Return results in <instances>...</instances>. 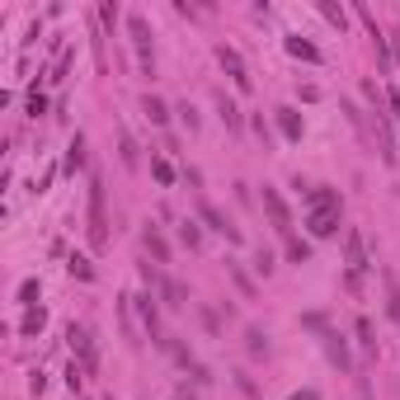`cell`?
I'll return each mask as SVG.
<instances>
[{
    "label": "cell",
    "mask_w": 400,
    "mask_h": 400,
    "mask_svg": "<svg viewBox=\"0 0 400 400\" xmlns=\"http://www.w3.org/2000/svg\"><path fill=\"white\" fill-rule=\"evenodd\" d=\"M90 245L104 250L108 245V217H104V179H90Z\"/></svg>",
    "instance_id": "obj_1"
},
{
    "label": "cell",
    "mask_w": 400,
    "mask_h": 400,
    "mask_svg": "<svg viewBox=\"0 0 400 400\" xmlns=\"http://www.w3.org/2000/svg\"><path fill=\"white\" fill-rule=\"evenodd\" d=\"M127 33H132V43H137V62L146 76H155V57H151V29H146V19L132 15L127 19Z\"/></svg>",
    "instance_id": "obj_2"
},
{
    "label": "cell",
    "mask_w": 400,
    "mask_h": 400,
    "mask_svg": "<svg viewBox=\"0 0 400 400\" xmlns=\"http://www.w3.org/2000/svg\"><path fill=\"white\" fill-rule=\"evenodd\" d=\"M264 212H269V221H273V231L283 240H292V212H288V202L278 198V188H264Z\"/></svg>",
    "instance_id": "obj_3"
},
{
    "label": "cell",
    "mask_w": 400,
    "mask_h": 400,
    "mask_svg": "<svg viewBox=\"0 0 400 400\" xmlns=\"http://www.w3.org/2000/svg\"><path fill=\"white\" fill-rule=\"evenodd\" d=\"M344 264H349V273H363V269H372L368 264V240H363V231H344Z\"/></svg>",
    "instance_id": "obj_4"
},
{
    "label": "cell",
    "mask_w": 400,
    "mask_h": 400,
    "mask_svg": "<svg viewBox=\"0 0 400 400\" xmlns=\"http://www.w3.org/2000/svg\"><path fill=\"white\" fill-rule=\"evenodd\" d=\"M307 231L316 236V240H330V236L339 231V207H311V217H307Z\"/></svg>",
    "instance_id": "obj_5"
},
{
    "label": "cell",
    "mask_w": 400,
    "mask_h": 400,
    "mask_svg": "<svg viewBox=\"0 0 400 400\" xmlns=\"http://www.w3.org/2000/svg\"><path fill=\"white\" fill-rule=\"evenodd\" d=\"M66 339H71V349L80 354V368L94 372V363H99V358H94V339H90V330H85V325H71V330H66Z\"/></svg>",
    "instance_id": "obj_6"
},
{
    "label": "cell",
    "mask_w": 400,
    "mask_h": 400,
    "mask_svg": "<svg viewBox=\"0 0 400 400\" xmlns=\"http://www.w3.org/2000/svg\"><path fill=\"white\" fill-rule=\"evenodd\" d=\"M198 217H202V221H207V231H217V236H226L231 245H240V231H236L231 221H226V217L217 212L212 202H198Z\"/></svg>",
    "instance_id": "obj_7"
},
{
    "label": "cell",
    "mask_w": 400,
    "mask_h": 400,
    "mask_svg": "<svg viewBox=\"0 0 400 400\" xmlns=\"http://www.w3.org/2000/svg\"><path fill=\"white\" fill-rule=\"evenodd\" d=\"M217 62L226 66V71H231V80H236V90H250V76H245V62H240V52H236V47H217Z\"/></svg>",
    "instance_id": "obj_8"
},
{
    "label": "cell",
    "mask_w": 400,
    "mask_h": 400,
    "mask_svg": "<svg viewBox=\"0 0 400 400\" xmlns=\"http://www.w3.org/2000/svg\"><path fill=\"white\" fill-rule=\"evenodd\" d=\"M372 127H377V151H382L386 165H396V141H391V118H386L382 108L372 113Z\"/></svg>",
    "instance_id": "obj_9"
},
{
    "label": "cell",
    "mask_w": 400,
    "mask_h": 400,
    "mask_svg": "<svg viewBox=\"0 0 400 400\" xmlns=\"http://www.w3.org/2000/svg\"><path fill=\"white\" fill-rule=\"evenodd\" d=\"M278 127H283V137L288 141H302V132H307V123H302L297 108H278Z\"/></svg>",
    "instance_id": "obj_10"
},
{
    "label": "cell",
    "mask_w": 400,
    "mask_h": 400,
    "mask_svg": "<svg viewBox=\"0 0 400 400\" xmlns=\"http://www.w3.org/2000/svg\"><path fill=\"white\" fill-rule=\"evenodd\" d=\"M325 354H330V363H335V368L354 372V358H349V344H344L339 335H325Z\"/></svg>",
    "instance_id": "obj_11"
},
{
    "label": "cell",
    "mask_w": 400,
    "mask_h": 400,
    "mask_svg": "<svg viewBox=\"0 0 400 400\" xmlns=\"http://www.w3.org/2000/svg\"><path fill=\"white\" fill-rule=\"evenodd\" d=\"M283 47L292 52L297 62H321V47H316V43H307V38H297V33H288V43H283Z\"/></svg>",
    "instance_id": "obj_12"
},
{
    "label": "cell",
    "mask_w": 400,
    "mask_h": 400,
    "mask_svg": "<svg viewBox=\"0 0 400 400\" xmlns=\"http://www.w3.org/2000/svg\"><path fill=\"white\" fill-rule=\"evenodd\" d=\"M66 174H80V169H85V137H80V132H76V137H71V146H66Z\"/></svg>",
    "instance_id": "obj_13"
},
{
    "label": "cell",
    "mask_w": 400,
    "mask_h": 400,
    "mask_svg": "<svg viewBox=\"0 0 400 400\" xmlns=\"http://www.w3.org/2000/svg\"><path fill=\"white\" fill-rule=\"evenodd\" d=\"M382 283H386V316L400 321V283H396V273H382Z\"/></svg>",
    "instance_id": "obj_14"
},
{
    "label": "cell",
    "mask_w": 400,
    "mask_h": 400,
    "mask_svg": "<svg viewBox=\"0 0 400 400\" xmlns=\"http://www.w3.org/2000/svg\"><path fill=\"white\" fill-rule=\"evenodd\" d=\"M217 108H221V123L231 127V132H240V127H245V118H240V108H236L231 99H226V94H217Z\"/></svg>",
    "instance_id": "obj_15"
},
{
    "label": "cell",
    "mask_w": 400,
    "mask_h": 400,
    "mask_svg": "<svg viewBox=\"0 0 400 400\" xmlns=\"http://www.w3.org/2000/svg\"><path fill=\"white\" fill-rule=\"evenodd\" d=\"M160 292H165V307H188V292H184V283H174V278H165V283H160Z\"/></svg>",
    "instance_id": "obj_16"
},
{
    "label": "cell",
    "mask_w": 400,
    "mask_h": 400,
    "mask_svg": "<svg viewBox=\"0 0 400 400\" xmlns=\"http://www.w3.org/2000/svg\"><path fill=\"white\" fill-rule=\"evenodd\" d=\"M43 325H47V311L43 307H29V311H24V321H19V335H38Z\"/></svg>",
    "instance_id": "obj_17"
},
{
    "label": "cell",
    "mask_w": 400,
    "mask_h": 400,
    "mask_svg": "<svg viewBox=\"0 0 400 400\" xmlns=\"http://www.w3.org/2000/svg\"><path fill=\"white\" fill-rule=\"evenodd\" d=\"M141 240H146V250L155 254V264H165V259H169V245H165V236L155 231V226H146V236H141Z\"/></svg>",
    "instance_id": "obj_18"
},
{
    "label": "cell",
    "mask_w": 400,
    "mask_h": 400,
    "mask_svg": "<svg viewBox=\"0 0 400 400\" xmlns=\"http://www.w3.org/2000/svg\"><path fill=\"white\" fill-rule=\"evenodd\" d=\"M245 349H250V358H264L269 354V335L264 330H245Z\"/></svg>",
    "instance_id": "obj_19"
},
{
    "label": "cell",
    "mask_w": 400,
    "mask_h": 400,
    "mask_svg": "<svg viewBox=\"0 0 400 400\" xmlns=\"http://www.w3.org/2000/svg\"><path fill=\"white\" fill-rule=\"evenodd\" d=\"M307 198H311V207H339L335 188H307Z\"/></svg>",
    "instance_id": "obj_20"
},
{
    "label": "cell",
    "mask_w": 400,
    "mask_h": 400,
    "mask_svg": "<svg viewBox=\"0 0 400 400\" xmlns=\"http://www.w3.org/2000/svg\"><path fill=\"white\" fill-rule=\"evenodd\" d=\"M66 269H71V278H80V283H90V278H94V264L85 259V254H71V264H66Z\"/></svg>",
    "instance_id": "obj_21"
},
{
    "label": "cell",
    "mask_w": 400,
    "mask_h": 400,
    "mask_svg": "<svg viewBox=\"0 0 400 400\" xmlns=\"http://www.w3.org/2000/svg\"><path fill=\"white\" fill-rule=\"evenodd\" d=\"M146 118H151V123H165V118H169L165 99H155V94H146Z\"/></svg>",
    "instance_id": "obj_22"
},
{
    "label": "cell",
    "mask_w": 400,
    "mask_h": 400,
    "mask_svg": "<svg viewBox=\"0 0 400 400\" xmlns=\"http://www.w3.org/2000/svg\"><path fill=\"white\" fill-rule=\"evenodd\" d=\"M226 269H231V278H236V288H240V297H245V302H254V283L240 273V264H226Z\"/></svg>",
    "instance_id": "obj_23"
},
{
    "label": "cell",
    "mask_w": 400,
    "mask_h": 400,
    "mask_svg": "<svg viewBox=\"0 0 400 400\" xmlns=\"http://www.w3.org/2000/svg\"><path fill=\"white\" fill-rule=\"evenodd\" d=\"M179 240H184L188 250H198V245H202V231H198V221H184V226H179Z\"/></svg>",
    "instance_id": "obj_24"
},
{
    "label": "cell",
    "mask_w": 400,
    "mask_h": 400,
    "mask_svg": "<svg viewBox=\"0 0 400 400\" xmlns=\"http://www.w3.org/2000/svg\"><path fill=\"white\" fill-rule=\"evenodd\" d=\"M288 259H292V264H307V259H311V245L292 236V240H288Z\"/></svg>",
    "instance_id": "obj_25"
},
{
    "label": "cell",
    "mask_w": 400,
    "mask_h": 400,
    "mask_svg": "<svg viewBox=\"0 0 400 400\" xmlns=\"http://www.w3.org/2000/svg\"><path fill=\"white\" fill-rule=\"evenodd\" d=\"M321 15L330 19V24H339V29L349 24V15H344V5H330V0H321Z\"/></svg>",
    "instance_id": "obj_26"
},
{
    "label": "cell",
    "mask_w": 400,
    "mask_h": 400,
    "mask_svg": "<svg viewBox=\"0 0 400 400\" xmlns=\"http://www.w3.org/2000/svg\"><path fill=\"white\" fill-rule=\"evenodd\" d=\"M354 330H358V339H363V349H372V354H377V339H372V321H368V316H358Z\"/></svg>",
    "instance_id": "obj_27"
},
{
    "label": "cell",
    "mask_w": 400,
    "mask_h": 400,
    "mask_svg": "<svg viewBox=\"0 0 400 400\" xmlns=\"http://www.w3.org/2000/svg\"><path fill=\"white\" fill-rule=\"evenodd\" d=\"M19 302H24V307H38V278L19 283Z\"/></svg>",
    "instance_id": "obj_28"
},
{
    "label": "cell",
    "mask_w": 400,
    "mask_h": 400,
    "mask_svg": "<svg viewBox=\"0 0 400 400\" xmlns=\"http://www.w3.org/2000/svg\"><path fill=\"white\" fill-rule=\"evenodd\" d=\"M151 174L160 179V184H174V169H169V160H151Z\"/></svg>",
    "instance_id": "obj_29"
},
{
    "label": "cell",
    "mask_w": 400,
    "mask_h": 400,
    "mask_svg": "<svg viewBox=\"0 0 400 400\" xmlns=\"http://www.w3.org/2000/svg\"><path fill=\"white\" fill-rule=\"evenodd\" d=\"M80 382H85V368H80V363H71V368H66V386H71V391H80Z\"/></svg>",
    "instance_id": "obj_30"
},
{
    "label": "cell",
    "mask_w": 400,
    "mask_h": 400,
    "mask_svg": "<svg viewBox=\"0 0 400 400\" xmlns=\"http://www.w3.org/2000/svg\"><path fill=\"white\" fill-rule=\"evenodd\" d=\"M99 19L113 29V24H118V5H113V0H104V5H99Z\"/></svg>",
    "instance_id": "obj_31"
},
{
    "label": "cell",
    "mask_w": 400,
    "mask_h": 400,
    "mask_svg": "<svg viewBox=\"0 0 400 400\" xmlns=\"http://www.w3.org/2000/svg\"><path fill=\"white\" fill-rule=\"evenodd\" d=\"M71 62H76V57H71V52H62V57H57V71H52V80H66V71H71Z\"/></svg>",
    "instance_id": "obj_32"
},
{
    "label": "cell",
    "mask_w": 400,
    "mask_h": 400,
    "mask_svg": "<svg viewBox=\"0 0 400 400\" xmlns=\"http://www.w3.org/2000/svg\"><path fill=\"white\" fill-rule=\"evenodd\" d=\"M38 113H47V99L33 90V94H29V118H38Z\"/></svg>",
    "instance_id": "obj_33"
},
{
    "label": "cell",
    "mask_w": 400,
    "mask_h": 400,
    "mask_svg": "<svg viewBox=\"0 0 400 400\" xmlns=\"http://www.w3.org/2000/svg\"><path fill=\"white\" fill-rule=\"evenodd\" d=\"M386 104H391V118H396V127H400V90H396V85L386 90Z\"/></svg>",
    "instance_id": "obj_34"
},
{
    "label": "cell",
    "mask_w": 400,
    "mask_h": 400,
    "mask_svg": "<svg viewBox=\"0 0 400 400\" xmlns=\"http://www.w3.org/2000/svg\"><path fill=\"white\" fill-rule=\"evenodd\" d=\"M179 118L188 123V132H198V113H193V104H179Z\"/></svg>",
    "instance_id": "obj_35"
},
{
    "label": "cell",
    "mask_w": 400,
    "mask_h": 400,
    "mask_svg": "<svg viewBox=\"0 0 400 400\" xmlns=\"http://www.w3.org/2000/svg\"><path fill=\"white\" fill-rule=\"evenodd\" d=\"M254 269H259V273H273V254L259 250V254H254Z\"/></svg>",
    "instance_id": "obj_36"
},
{
    "label": "cell",
    "mask_w": 400,
    "mask_h": 400,
    "mask_svg": "<svg viewBox=\"0 0 400 400\" xmlns=\"http://www.w3.org/2000/svg\"><path fill=\"white\" fill-rule=\"evenodd\" d=\"M43 386H47V377H43V372H33V377H29V391H33V396H43Z\"/></svg>",
    "instance_id": "obj_37"
},
{
    "label": "cell",
    "mask_w": 400,
    "mask_h": 400,
    "mask_svg": "<svg viewBox=\"0 0 400 400\" xmlns=\"http://www.w3.org/2000/svg\"><path fill=\"white\" fill-rule=\"evenodd\" d=\"M391 57H396V66H400V33H391Z\"/></svg>",
    "instance_id": "obj_38"
},
{
    "label": "cell",
    "mask_w": 400,
    "mask_h": 400,
    "mask_svg": "<svg viewBox=\"0 0 400 400\" xmlns=\"http://www.w3.org/2000/svg\"><path fill=\"white\" fill-rule=\"evenodd\" d=\"M292 400H321V391H297Z\"/></svg>",
    "instance_id": "obj_39"
},
{
    "label": "cell",
    "mask_w": 400,
    "mask_h": 400,
    "mask_svg": "<svg viewBox=\"0 0 400 400\" xmlns=\"http://www.w3.org/2000/svg\"><path fill=\"white\" fill-rule=\"evenodd\" d=\"M104 400H113V396H104Z\"/></svg>",
    "instance_id": "obj_40"
}]
</instances>
